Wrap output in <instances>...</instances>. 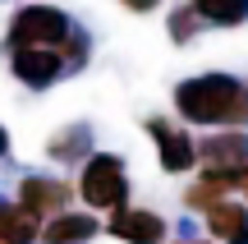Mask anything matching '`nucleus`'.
<instances>
[{
  "label": "nucleus",
  "instance_id": "8",
  "mask_svg": "<svg viewBox=\"0 0 248 244\" xmlns=\"http://www.w3.org/2000/svg\"><path fill=\"white\" fill-rule=\"evenodd\" d=\"M207 226H212V235H221L225 244H248V212L239 203H216V208H207Z\"/></svg>",
  "mask_w": 248,
  "mask_h": 244
},
{
  "label": "nucleus",
  "instance_id": "1",
  "mask_svg": "<svg viewBox=\"0 0 248 244\" xmlns=\"http://www.w3.org/2000/svg\"><path fill=\"white\" fill-rule=\"evenodd\" d=\"M175 106L193 125H244L248 120V83L230 74H202L175 88Z\"/></svg>",
  "mask_w": 248,
  "mask_h": 244
},
{
  "label": "nucleus",
  "instance_id": "15",
  "mask_svg": "<svg viewBox=\"0 0 248 244\" xmlns=\"http://www.w3.org/2000/svg\"><path fill=\"white\" fill-rule=\"evenodd\" d=\"M124 5H129V9H138V14H142V9H152L156 0H124Z\"/></svg>",
  "mask_w": 248,
  "mask_h": 244
},
{
  "label": "nucleus",
  "instance_id": "2",
  "mask_svg": "<svg viewBox=\"0 0 248 244\" xmlns=\"http://www.w3.org/2000/svg\"><path fill=\"white\" fill-rule=\"evenodd\" d=\"M64 37H69V18L60 9L32 5V9H18L9 18V51H23V46H60Z\"/></svg>",
  "mask_w": 248,
  "mask_h": 244
},
{
  "label": "nucleus",
  "instance_id": "11",
  "mask_svg": "<svg viewBox=\"0 0 248 244\" xmlns=\"http://www.w3.org/2000/svg\"><path fill=\"white\" fill-rule=\"evenodd\" d=\"M97 235V221L83 217V212H60V217L46 226V244H83Z\"/></svg>",
  "mask_w": 248,
  "mask_h": 244
},
{
  "label": "nucleus",
  "instance_id": "5",
  "mask_svg": "<svg viewBox=\"0 0 248 244\" xmlns=\"http://www.w3.org/2000/svg\"><path fill=\"white\" fill-rule=\"evenodd\" d=\"M110 235L129 240V244H161L166 240V221L156 212H142V208H120L110 217Z\"/></svg>",
  "mask_w": 248,
  "mask_h": 244
},
{
  "label": "nucleus",
  "instance_id": "13",
  "mask_svg": "<svg viewBox=\"0 0 248 244\" xmlns=\"http://www.w3.org/2000/svg\"><path fill=\"white\" fill-rule=\"evenodd\" d=\"M83 138H88V134H83V129H74L69 138H60V143H51V152H55V157H78Z\"/></svg>",
  "mask_w": 248,
  "mask_h": 244
},
{
  "label": "nucleus",
  "instance_id": "12",
  "mask_svg": "<svg viewBox=\"0 0 248 244\" xmlns=\"http://www.w3.org/2000/svg\"><path fill=\"white\" fill-rule=\"evenodd\" d=\"M193 9L212 23H244L248 18V0H193Z\"/></svg>",
  "mask_w": 248,
  "mask_h": 244
},
{
  "label": "nucleus",
  "instance_id": "16",
  "mask_svg": "<svg viewBox=\"0 0 248 244\" xmlns=\"http://www.w3.org/2000/svg\"><path fill=\"white\" fill-rule=\"evenodd\" d=\"M5 147H9V138H5V129H0V157H5Z\"/></svg>",
  "mask_w": 248,
  "mask_h": 244
},
{
  "label": "nucleus",
  "instance_id": "14",
  "mask_svg": "<svg viewBox=\"0 0 248 244\" xmlns=\"http://www.w3.org/2000/svg\"><path fill=\"white\" fill-rule=\"evenodd\" d=\"M188 33H193V14H188V9H179V14H175V37L184 42Z\"/></svg>",
  "mask_w": 248,
  "mask_h": 244
},
{
  "label": "nucleus",
  "instance_id": "4",
  "mask_svg": "<svg viewBox=\"0 0 248 244\" xmlns=\"http://www.w3.org/2000/svg\"><path fill=\"white\" fill-rule=\"evenodd\" d=\"M147 134L156 138V152H161V166L166 171H188L198 157V143L184 134V129L166 125V120H147Z\"/></svg>",
  "mask_w": 248,
  "mask_h": 244
},
{
  "label": "nucleus",
  "instance_id": "7",
  "mask_svg": "<svg viewBox=\"0 0 248 244\" xmlns=\"http://www.w3.org/2000/svg\"><path fill=\"white\" fill-rule=\"evenodd\" d=\"M18 203L32 208V212H55V208L69 203V184L64 180H46V175H28V180L18 184ZM55 217H60V212H55Z\"/></svg>",
  "mask_w": 248,
  "mask_h": 244
},
{
  "label": "nucleus",
  "instance_id": "9",
  "mask_svg": "<svg viewBox=\"0 0 248 244\" xmlns=\"http://www.w3.org/2000/svg\"><path fill=\"white\" fill-rule=\"evenodd\" d=\"M37 240V212L32 208H9L0 203V244H32Z\"/></svg>",
  "mask_w": 248,
  "mask_h": 244
},
{
  "label": "nucleus",
  "instance_id": "6",
  "mask_svg": "<svg viewBox=\"0 0 248 244\" xmlns=\"http://www.w3.org/2000/svg\"><path fill=\"white\" fill-rule=\"evenodd\" d=\"M14 74L32 88H46L60 74V51L55 46H23V51H14Z\"/></svg>",
  "mask_w": 248,
  "mask_h": 244
},
{
  "label": "nucleus",
  "instance_id": "10",
  "mask_svg": "<svg viewBox=\"0 0 248 244\" xmlns=\"http://www.w3.org/2000/svg\"><path fill=\"white\" fill-rule=\"evenodd\" d=\"M198 157L216 166H239L248 162V134H221V138H202L198 143Z\"/></svg>",
  "mask_w": 248,
  "mask_h": 244
},
{
  "label": "nucleus",
  "instance_id": "3",
  "mask_svg": "<svg viewBox=\"0 0 248 244\" xmlns=\"http://www.w3.org/2000/svg\"><path fill=\"white\" fill-rule=\"evenodd\" d=\"M83 198L92 203V208H124V194H129V180H124V162L110 152L92 157L88 166H83Z\"/></svg>",
  "mask_w": 248,
  "mask_h": 244
}]
</instances>
